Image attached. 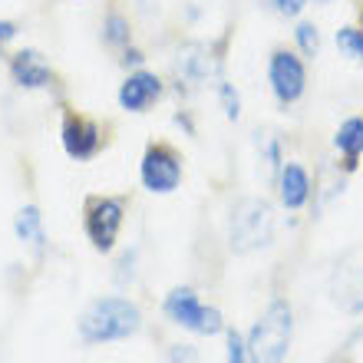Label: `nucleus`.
I'll use <instances>...</instances> for the list:
<instances>
[{
    "instance_id": "1",
    "label": "nucleus",
    "mask_w": 363,
    "mask_h": 363,
    "mask_svg": "<svg viewBox=\"0 0 363 363\" xmlns=\"http://www.w3.org/2000/svg\"><path fill=\"white\" fill-rule=\"evenodd\" d=\"M143 327V314L133 301L125 297H103L86 307V314L79 317V337L86 344H113L125 340Z\"/></svg>"
},
{
    "instance_id": "2",
    "label": "nucleus",
    "mask_w": 363,
    "mask_h": 363,
    "mask_svg": "<svg viewBox=\"0 0 363 363\" xmlns=\"http://www.w3.org/2000/svg\"><path fill=\"white\" fill-rule=\"evenodd\" d=\"M291 334H294L291 304L287 301H271V307L261 314V320L251 327L248 340H245L248 363H284Z\"/></svg>"
},
{
    "instance_id": "3",
    "label": "nucleus",
    "mask_w": 363,
    "mask_h": 363,
    "mask_svg": "<svg viewBox=\"0 0 363 363\" xmlns=\"http://www.w3.org/2000/svg\"><path fill=\"white\" fill-rule=\"evenodd\" d=\"M271 235H274V215H271V205L261 199H248L235 208V218H231V245L235 251H251L268 245Z\"/></svg>"
},
{
    "instance_id": "4",
    "label": "nucleus",
    "mask_w": 363,
    "mask_h": 363,
    "mask_svg": "<svg viewBox=\"0 0 363 363\" xmlns=\"http://www.w3.org/2000/svg\"><path fill=\"white\" fill-rule=\"evenodd\" d=\"M165 317L185 330H195V334H218L221 330V311L205 307L191 287H175L165 297Z\"/></svg>"
},
{
    "instance_id": "5",
    "label": "nucleus",
    "mask_w": 363,
    "mask_h": 363,
    "mask_svg": "<svg viewBox=\"0 0 363 363\" xmlns=\"http://www.w3.org/2000/svg\"><path fill=\"white\" fill-rule=\"evenodd\" d=\"M268 83L281 106H294L307 89V67L294 50H274L268 60Z\"/></svg>"
},
{
    "instance_id": "6",
    "label": "nucleus",
    "mask_w": 363,
    "mask_h": 363,
    "mask_svg": "<svg viewBox=\"0 0 363 363\" xmlns=\"http://www.w3.org/2000/svg\"><path fill=\"white\" fill-rule=\"evenodd\" d=\"M139 179L152 195H169L182 185V155L165 143L149 145L139 165Z\"/></svg>"
},
{
    "instance_id": "7",
    "label": "nucleus",
    "mask_w": 363,
    "mask_h": 363,
    "mask_svg": "<svg viewBox=\"0 0 363 363\" xmlns=\"http://www.w3.org/2000/svg\"><path fill=\"white\" fill-rule=\"evenodd\" d=\"M125 221L123 199H89L86 201V235L96 251H113L119 228Z\"/></svg>"
},
{
    "instance_id": "8",
    "label": "nucleus",
    "mask_w": 363,
    "mask_h": 363,
    "mask_svg": "<svg viewBox=\"0 0 363 363\" xmlns=\"http://www.w3.org/2000/svg\"><path fill=\"white\" fill-rule=\"evenodd\" d=\"M60 139H63L67 155L77 159V162H89V159L103 149V129H99L93 119H86V116H79V113H67Z\"/></svg>"
},
{
    "instance_id": "9",
    "label": "nucleus",
    "mask_w": 363,
    "mask_h": 363,
    "mask_svg": "<svg viewBox=\"0 0 363 363\" xmlns=\"http://www.w3.org/2000/svg\"><path fill=\"white\" fill-rule=\"evenodd\" d=\"M10 77L20 89H47L53 83V69L40 50H17L10 57Z\"/></svg>"
},
{
    "instance_id": "10",
    "label": "nucleus",
    "mask_w": 363,
    "mask_h": 363,
    "mask_svg": "<svg viewBox=\"0 0 363 363\" xmlns=\"http://www.w3.org/2000/svg\"><path fill=\"white\" fill-rule=\"evenodd\" d=\"M159 96H162V79L149 73V69H135L119 86V106L125 113H145Z\"/></svg>"
},
{
    "instance_id": "11",
    "label": "nucleus",
    "mask_w": 363,
    "mask_h": 363,
    "mask_svg": "<svg viewBox=\"0 0 363 363\" xmlns=\"http://www.w3.org/2000/svg\"><path fill=\"white\" fill-rule=\"evenodd\" d=\"M281 205L291 211L304 208L307 199H311V175H307L304 165L297 162H287L284 169H281Z\"/></svg>"
},
{
    "instance_id": "12",
    "label": "nucleus",
    "mask_w": 363,
    "mask_h": 363,
    "mask_svg": "<svg viewBox=\"0 0 363 363\" xmlns=\"http://www.w3.org/2000/svg\"><path fill=\"white\" fill-rule=\"evenodd\" d=\"M334 145L344 152L347 165L354 169L357 159L363 155V116H350V119L340 123V129H337V135H334Z\"/></svg>"
},
{
    "instance_id": "13",
    "label": "nucleus",
    "mask_w": 363,
    "mask_h": 363,
    "mask_svg": "<svg viewBox=\"0 0 363 363\" xmlns=\"http://www.w3.org/2000/svg\"><path fill=\"white\" fill-rule=\"evenodd\" d=\"M13 228H17V238L23 241V245H30V248L43 251V241H47V235H43V218H40V208L37 205H27V208L17 211V221H13Z\"/></svg>"
},
{
    "instance_id": "14",
    "label": "nucleus",
    "mask_w": 363,
    "mask_h": 363,
    "mask_svg": "<svg viewBox=\"0 0 363 363\" xmlns=\"http://www.w3.org/2000/svg\"><path fill=\"white\" fill-rule=\"evenodd\" d=\"M337 50H340L347 60L363 63V30L360 27H340L337 30Z\"/></svg>"
},
{
    "instance_id": "15",
    "label": "nucleus",
    "mask_w": 363,
    "mask_h": 363,
    "mask_svg": "<svg viewBox=\"0 0 363 363\" xmlns=\"http://www.w3.org/2000/svg\"><path fill=\"white\" fill-rule=\"evenodd\" d=\"M103 37L109 47H129V20L123 13H109L103 23Z\"/></svg>"
},
{
    "instance_id": "16",
    "label": "nucleus",
    "mask_w": 363,
    "mask_h": 363,
    "mask_svg": "<svg viewBox=\"0 0 363 363\" xmlns=\"http://www.w3.org/2000/svg\"><path fill=\"white\" fill-rule=\"evenodd\" d=\"M294 40L304 57H317V53H320V30H317V23H311V20H301V23H297Z\"/></svg>"
},
{
    "instance_id": "17",
    "label": "nucleus",
    "mask_w": 363,
    "mask_h": 363,
    "mask_svg": "<svg viewBox=\"0 0 363 363\" xmlns=\"http://www.w3.org/2000/svg\"><path fill=\"white\" fill-rule=\"evenodd\" d=\"M218 99H221V106H225V116H228V119H238L241 116V99H238V93H235L231 83H218Z\"/></svg>"
},
{
    "instance_id": "18",
    "label": "nucleus",
    "mask_w": 363,
    "mask_h": 363,
    "mask_svg": "<svg viewBox=\"0 0 363 363\" xmlns=\"http://www.w3.org/2000/svg\"><path fill=\"white\" fill-rule=\"evenodd\" d=\"M169 360H172V363H199V350H195V347H189V344H179V347H172V350H169Z\"/></svg>"
},
{
    "instance_id": "19",
    "label": "nucleus",
    "mask_w": 363,
    "mask_h": 363,
    "mask_svg": "<svg viewBox=\"0 0 363 363\" xmlns=\"http://www.w3.org/2000/svg\"><path fill=\"white\" fill-rule=\"evenodd\" d=\"M17 33H20V27L13 23V20H0V53H4V47H7Z\"/></svg>"
},
{
    "instance_id": "20",
    "label": "nucleus",
    "mask_w": 363,
    "mask_h": 363,
    "mask_svg": "<svg viewBox=\"0 0 363 363\" xmlns=\"http://www.w3.org/2000/svg\"><path fill=\"white\" fill-rule=\"evenodd\" d=\"M274 4H277V10H281L284 17H297V13L307 7V0H274Z\"/></svg>"
},
{
    "instance_id": "21",
    "label": "nucleus",
    "mask_w": 363,
    "mask_h": 363,
    "mask_svg": "<svg viewBox=\"0 0 363 363\" xmlns=\"http://www.w3.org/2000/svg\"><path fill=\"white\" fill-rule=\"evenodd\" d=\"M314 4H334V0H314Z\"/></svg>"
}]
</instances>
